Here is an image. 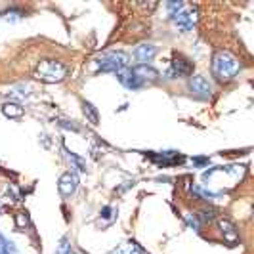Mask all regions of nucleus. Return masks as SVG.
Instances as JSON below:
<instances>
[{
  "label": "nucleus",
  "mask_w": 254,
  "mask_h": 254,
  "mask_svg": "<svg viewBox=\"0 0 254 254\" xmlns=\"http://www.w3.org/2000/svg\"><path fill=\"white\" fill-rule=\"evenodd\" d=\"M241 60L229 50H218L212 56V75L218 82H229L241 73Z\"/></svg>",
  "instance_id": "nucleus-1"
},
{
  "label": "nucleus",
  "mask_w": 254,
  "mask_h": 254,
  "mask_svg": "<svg viewBox=\"0 0 254 254\" xmlns=\"http://www.w3.org/2000/svg\"><path fill=\"white\" fill-rule=\"evenodd\" d=\"M166 10L174 29H178L180 33H190L197 25V19H199L197 6L186 4V2H168Z\"/></svg>",
  "instance_id": "nucleus-2"
},
{
  "label": "nucleus",
  "mask_w": 254,
  "mask_h": 254,
  "mask_svg": "<svg viewBox=\"0 0 254 254\" xmlns=\"http://www.w3.org/2000/svg\"><path fill=\"white\" fill-rule=\"evenodd\" d=\"M130 67V56L127 52H103L102 56H98L94 60V69L98 73H119L123 69Z\"/></svg>",
  "instance_id": "nucleus-3"
},
{
  "label": "nucleus",
  "mask_w": 254,
  "mask_h": 254,
  "mask_svg": "<svg viewBox=\"0 0 254 254\" xmlns=\"http://www.w3.org/2000/svg\"><path fill=\"white\" fill-rule=\"evenodd\" d=\"M67 75H69V67L58 60H42L35 69V76L42 82H48V84L62 82Z\"/></svg>",
  "instance_id": "nucleus-4"
},
{
  "label": "nucleus",
  "mask_w": 254,
  "mask_h": 254,
  "mask_svg": "<svg viewBox=\"0 0 254 254\" xmlns=\"http://www.w3.org/2000/svg\"><path fill=\"white\" fill-rule=\"evenodd\" d=\"M188 88H190L191 94H193L195 98H199V100H208V98L212 96V86H210L208 78H206V76H203V75L190 76Z\"/></svg>",
  "instance_id": "nucleus-5"
},
{
  "label": "nucleus",
  "mask_w": 254,
  "mask_h": 254,
  "mask_svg": "<svg viewBox=\"0 0 254 254\" xmlns=\"http://www.w3.org/2000/svg\"><path fill=\"white\" fill-rule=\"evenodd\" d=\"M193 73V65L188 58L184 56H174L172 62H170V67H168V73L166 76L168 78H184V76H190Z\"/></svg>",
  "instance_id": "nucleus-6"
},
{
  "label": "nucleus",
  "mask_w": 254,
  "mask_h": 254,
  "mask_svg": "<svg viewBox=\"0 0 254 254\" xmlns=\"http://www.w3.org/2000/svg\"><path fill=\"white\" fill-rule=\"evenodd\" d=\"M58 190L64 197H71L75 195V191L78 190V176H76L73 170L69 172H64L60 176V182H58Z\"/></svg>",
  "instance_id": "nucleus-7"
},
{
  "label": "nucleus",
  "mask_w": 254,
  "mask_h": 254,
  "mask_svg": "<svg viewBox=\"0 0 254 254\" xmlns=\"http://www.w3.org/2000/svg\"><path fill=\"white\" fill-rule=\"evenodd\" d=\"M132 56L138 62V65H149V62H153V58L157 56V46L151 42H141L134 48Z\"/></svg>",
  "instance_id": "nucleus-8"
},
{
  "label": "nucleus",
  "mask_w": 254,
  "mask_h": 254,
  "mask_svg": "<svg viewBox=\"0 0 254 254\" xmlns=\"http://www.w3.org/2000/svg\"><path fill=\"white\" fill-rule=\"evenodd\" d=\"M134 71V75L140 78L143 84H151V82H157L159 80V71L153 67V65H134L130 67Z\"/></svg>",
  "instance_id": "nucleus-9"
},
{
  "label": "nucleus",
  "mask_w": 254,
  "mask_h": 254,
  "mask_svg": "<svg viewBox=\"0 0 254 254\" xmlns=\"http://www.w3.org/2000/svg\"><path fill=\"white\" fill-rule=\"evenodd\" d=\"M117 78H119V82L128 90H140V88L145 86L140 78L134 75V71H132L130 67L123 69V71H119V73H117Z\"/></svg>",
  "instance_id": "nucleus-10"
},
{
  "label": "nucleus",
  "mask_w": 254,
  "mask_h": 254,
  "mask_svg": "<svg viewBox=\"0 0 254 254\" xmlns=\"http://www.w3.org/2000/svg\"><path fill=\"white\" fill-rule=\"evenodd\" d=\"M218 226H220V231H222V235H224V239L228 243H235L239 239V233H237V228H235V224L228 220V218H220L218 220Z\"/></svg>",
  "instance_id": "nucleus-11"
},
{
  "label": "nucleus",
  "mask_w": 254,
  "mask_h": 254,
  "mask_svg": "<svg viewBox=\"0 0 254 254\" xmlns=\"http://www.w3.org/2000/svg\"><path fill=\"white\" fill-rule=\"evenodd\" d=\"M111 254H147V251L136 241H125L121 243Z\"/></svg>",
  "instance_id": "nucleus-12"
},
{
  "label": "nucleus",
  "mask_w": 254,
  "mask_h": 254,
  "mask_svg": "<svg viewBox=\"0 0 254 254\" xmlns=\"http://www.w3.org/2000/svg\"><path fill=\"white\" fill-rule=\"evenodd\" d=\"M191 193L197 197V199H203V201H216V199H220L222 197V193H218V191H210L206 190V188H203V186H191Z\"/></svg>",
  "instance_id": "nucleus-13"
},
{
  "label": "nucleus",
  "mask_w": 254,
  "mask_h": 254,
  "mask_svg": "<svg viewBox=\"0 0 254 254\" xmlns=\"http://www.w3.org/2000/svg\"><path fill=\"white\" fill-rule=\"evenodd\" d=\"M2 111H4L6 117H10V119H19V117H23V113H25V109L19 103H4L2 105Z\"/></svg>",
  "instance_id": "nucleus-14"
},
{
  "label": "nucleus",
  "mask_w": 254,
  "mask_h": 254,
  "mask_svg": "<svg viewBox=\"0 0 254 254\" xmlns=\"http://www.w3.org/2000/svg\"><path fill=\"white\" fill-rule=\"evenodd\" d=\"M8 96L10 98H19V100H25L31 96V88L27 86V84H15L12 88L8 90Z\"/></svg>",
  "instance_id": "nucleus-15"
},
{
  "label": "nucleus",
  "mask_w": 254,
  "mask_h": 254,
  "mask_svg": "<svg viewBox=\"0 0 254 254\" xmlns=\"http://www.w3.org/2000/svg\"><path fill=\"white\" fill-rule=\"evenodd\" d=\"M67 159L71 163V168H75L78 172H86V161L84 159H80L78 155H75V153L71 151H67Z\"/></svg>",
  "instance_id": "nucleus-16"
},
{
  "label": "nucleus",
  "mask_w": 254,
  "mask_h": 254,
  "mask_svg": "<svg viewBox=\"0 0 254 254\" xmlns=\"http://www.w3.org/2000/svg\"><path fill=\"white\" fill-rule=\"evenodd\" d=\"M56 254H76L75 249H73V243L69 237H62L58 247H56Z\"/></svg>",
  "instance_id": "nucleus-17"
},
{
  "label": "nucleus",
  "mask_w": 254,
  "mask_h": 254,
  "mask_svg": "<svg viewBox=\"0 0 254 254\" xmlns=\"http://www.w3.org/2000/svg\"><path fill=\"white\" fill-rule=\"evenodd\" d=\"M82 111H84V115L90 119V123L92 125H98L100 123V115H98V109L92 105L90 102H84L82 103Z\"/></svg>",
  "instance_id": "nucleus-18"
},
{
  "label": "nucleus",
  "mask_w": 254,
  "mask_h": 254,
  "mask_svg": "<svg viewBox=\"0 0 254 254\" xmlns=\"http://www.w3.org/2000/svg\"><path fill=\"white\" fill-rule=\"evenodd\" d=\"M197 218V222L199 224H206V222H212L214 218H216V210L210 206V208H203V210H199V214H195Z\"/></svg>",
  "instance_id": "nucleus-19"
},
{
  "label": "nucleus",
  "mask_w": 254,
  "mask_h": 254,
  "mask_svg": "<svg viewBox=\"0 0 254 254\" xmlns=\"http://www.w3.org/2000/svg\"><path fill=\"white\" fill-rule=\"evenodd\" d=\"M2 17H4V19H8V21H17V19L25 17V12H23V10H19V8H10V10H6V12L2 13Z\"/></svg>",
  "instance_id": "nucleus-20"
},
{
  "label": "nucleus",
  "mask_w": 254,
  "mask_h": 254,
  "mask_svg": "<svg viewBox=\"0 0 254 254\" xmlns=\"http://www.w3.org/2000/svg\"><path fill=\"white\" fill-rule=\"evenodd\" d=\"M0 245H2V247H4V249H6V251H8L10 254L17 253V249H15L13 241H10V239H8V237H4V235H0Z\"/></svg>",
  "instance_id": "nucleus-21"
},
{
  "label": "nucleus",
  "mask_w": 254,
  "mask_h": 254,
  "mask_svg": "<svg viewBox=\"0 0 254 254\" xmlns=\"http://www.w3.org/2000/svg\"><path fill=\"white\" fill-rule=\"evenodd\" d=\"M15 224H17V228H23V224L27 226V216H25V212H19V214H17V220H15Z\"/></svg>",
  "instance_id": "nucleus-22"
},
{
  "label": "nucleus",
  "mask_w": 254,
  "mask_h": 254,
  "mask_svg": "<svg viewBox=\"0 0 254 254\" xmlns=\"http://www.w3.org/2000/svg\"><path fill=\"white\" fill-rule=\"evenodd\" d=\"M193 163H195V165H208V159H203V157H197V159H193Z\"/></svg>",
  "instance_id": "nucleus-23"
},
{
  "label": "nucleus",
  "mask_w": 254,
  "mask_h": 254,
  "mask_svg": "<svg viewBox=\"0 0 254 254\" xmlns=\"http://www.w3.org/2000/svg\"><path fill=\"white\" fill-rule=\"evenodd\" d=\"M0 254H10V253H8V251H6V249H4L2 245H0Z\"/></svg>",
  "instance_id": "nucleus-24"
}]
</instances>
